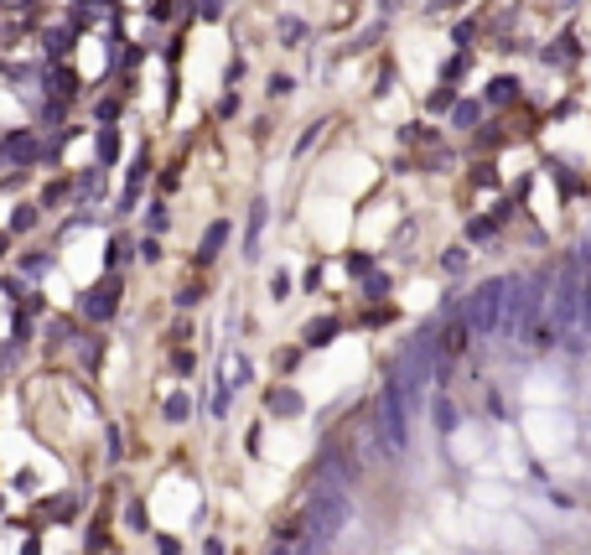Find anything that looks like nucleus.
Listing matches in <instances>:
<instances>
[{"mask_svg":"<svg viewBox=\"0 0 591 555\" xmlns=\"http://www.w3.org/2000/svg\"><path fill=\"white\" fill-rule=\"evenodd\" d=\"M348 499H343V488L337 483H322L317 493L307 499V540H322L327 545L332 534H343V525H348Z\"/></svg>","mask_w":591,"mask_h":555,"instance_id":"1","label":"nucleus"},{"mask_svg":"<svg viewBox=\"0 0 591 555\" xmlns=\"http://www.w3.org/2000/svg\"><path fill=\"white\" fill-rule=\"evenodd\" d=\"M503 291H509V280H483L462 323L477 327V332H498L503 327Z\"/></svg>","mask_w":591,"mask_h":555,"instance_id":"2","label":"nucleus"},{"mask_svg":"<svg viewBox=\"0 0 591 555\" xmlns=\"http://www.w3.org/2000/svg\"><path fill=\"white\" fill-rule=\"evenodd\" d=\"M115 312H119V276H104L99 286L83 291V317L89 323H110Z\"/></svg>","mask_w":591,"mask_h":555,"instance_id":"3","label":"nucleus"},{"mask_svg":"<svg viewBox=\"0 0 591 555\" xmlns=\"http://www.w3.org/2000/svg\"><path fill=\"white\" fill-rule=\"evenodd\" d=\"M223 244H229V218H218V224H208V234H203V244H197V265H214Z\"/></svg>","mask_w":591,"mask_h":555,"instance_id":"4","label":"nucleus"},{"mask_svg":"<svg viewBox=\"0 0 591 555\" xmlns=\"http://www.w3.org/2000/svg\"><path fill=\"white\" fill-rule=\"evenodd\" d=\"M581 58V42H576V31H566V37H555V42L544 47V63H561V68H570Z\"/></svg>","mask_w":591,"mask_h":555,"instance_id":"5","label":"nucleus"},{"mask_svg":"<svg viewBox=\"0 0 591 555\" xmlns=\"http://www.w3.org/2000/svg\"><path fill=\"white\" fill-rule=\"evenodd\" d=\"M337 327H343L337 317H317V323L301 327V343H307V348H327L332 338H337Z\"/></svg>","mask_w":591,"mask_h":555,"instance_id":"6","label":"nucleus"},{"mask_svg":"<svg viewBox=\"0 0 591 555\" xmlns=\"http://www.w3.org/2000/svg\"><path fill=\"white\" fill-rule=\"evenodd\" d=\"M265 411H270V416H285V420L301 416V394L296 390H270L265 394Z\"/></svg>","mask_w":591,"mask_h":555,"instance_id":"7","label":"nucleus"},{"mask_svg":"<svg viewBox=\"0 0 591 555\" xmlns=\"http://www.w3.org/2000/svg\"><path fill=\"white\" fill-rule=\"evenodd\" d=\"M260 234H265V198H255V209H249V260H260Z\"/></svg>","mask_w":591,"mask_h":555,"instance_id":"8","label":"nucleus"},{"mask_svg":"<svg viewBox=\"0 0 591 555\" xmlns=\"http://www.w3.org/2000/svg\"><path fill=\"white\" fill-rule=\"evenodd\" d=\"M519 78H493V84H488V104H514V99H519Z\"/></svg>","mask_w":591,"mask_h":555,"instance_id":"9","label":"nucleus"},{"mask_svg":"<svg viewBox=\"0 0 591 555\" xmlns=\"http://www.w3.org/2000/svg\"><path fill=\"white\" fill-rule=\"evenodd\" d=\"M162 411H166V420H171V426H182V420L192 416V400H188V394H171Z\"/></svg>","mask_w":591,"mask_h":555,"instance_id":"10","label":"nucleus"},{"mask_svg":"<svg viewBox=\"0 0 591 555\" xmlns=\"http://www.w3.org/2000/svg\"><path fill=\"white\" fill-rule=\"evenodd\" d=\"M451 104H457V93H451V84H436V89L426 93V110H431V115H436V110H451Z\"/></svg>","mask_w":591,"mask_h":555,"instance_id":"11","label":"nucleus"},{"mask_svg":"<svg viewBox=\"0 0 591 555\" xmlns=\"http://www.w3.org/2000/svg\"><path fill=\"white\" fill-rule=\"evenodd\" d=\"M115 156H119V136H115V130H99V162L110 166Z\"/></svg>","mask_w":591,"mask_h":555,"instance_id":"12","label":"nucleus"},{"mask_svg":"<svg viewBox=\"0 0 591 555\" xmlns=\"http://www.w3.org/2000/svg\"><path fill=\"white\" fill-rule=\"evenodd\" d=\"M477 119H483V104H457L451 125H457V130H467V125H477Z\"/></svg>","mask_w":591,"mask_h":555,"instance_id":"13","label":"nucleus"},{"mask_svg":"<svg viewBox=\"0 0 591 555\" xmlns=\"http://www.w3.org/2000/svg\"><path fill=\"white\" fill-rule=\"evenodd\" d=\"M441 270H447V276H457V270H467V250H462V244H451L447 255H441Z\"/></svg>","mask_w":591,"mask_h":555,"instance_id":"14","label":"nucleus"},{"mask_svg":"<svg viewBox=\"0 0 591 555\" xmlns=\"http://www.w3.org/2000/svg\"><path fill=\"white\" fill-rule=\"evenodd\" d=\"M145 224H151V234H162L166 224H171V209H166V203H151V218H145Z\"/></svg>","mask_w":591,"mask_h":555,"instance_id":"15","label":"nucleus"},{"mask_svg":"<svg viewBox=\"0 0 591 555\" xmlns=\"http://www.w3.org/2000/svg\"><path fill=\"white\" fill-rule=\"evenodd\" d=\"M197 301H203V280H192V286L177 291V306H197Z\"/></svg>","mask_w":591,"mask_h":555,"instance_id":"16","label":"nucleus"},{"mask_svg":"<svg viewBox=\"0 0 591 555\" xmlns=\"http://www.w3.org/2000/svg\"><path fill=\"white\" fill-rule=\"evenodd\" d=\"M291 89H296V84H291V73H275V78H270V89H265V93H270V99H285Z\"/></svg>","mask_w":591,"mask_h":555,"instance_id":"17","label":"nucleus"},{"mask_svg":"<svg viewBox=\"0 0 591 555\" xmlns=\"http://www.w3.org/2000/svg\"><path fill=\"white\" fill-rule=\"evenodd\" d=\"M171 369H177V374H192V369H197V358H192V348H188V353H182V348L171 353Z\"/></svg>","mask_w":591,"mask_h":555,"instance_id":"18","label":"nucleus"},{"mask_svg":"<svg viewBox=\"0 0 591 555\" xmlns=\"http://www.w3.org/2000/svg\"><path fill=\"white\" fill-rule=\"evenodd\" d=\"M229 115H239V93H234V89L218 99V119H229Z\"/></svg>","mask_w":591,"mask_h":555,"instance_id":"19","label":"nucleus"},{"mask_svg":"<svg viewBox=\"0 0 591 555\" xmlns=\"http://www.w3.org/2000/svg\"><path fill=\"white\" fill-rule=\"evenodd\" d=\"M37 224V209H16V218H11V229H31Z\"/></svg>","mask_w":591,"mask_h":555,"instance_id":"20","label":"nucleus"},{"mask_svg":"<svg viewBox=\"0 0 591 555\" xmlns=\"http://www.w3.org/2000/svg\"><path fill=\"white\" fill-rule=\"evenodd\" d=\"M141 260L145 265H156V260H162V244H156V239H141Z\"/></svg>","mask_w":591,"mask_h":555,"instance_id":"21","label":"nucleus"},{"mask_svg":"<svg viewBox=\"0 0 591 555\" xmlns=\"http://www.w3.org/2000/svg\"><path fill=\"white\" fill-rule=\"evenodd\" d=\"M348 270H354V276H369V270H374V260H369V255H348Z\"/></svg>","mask_w":591,"mask_h":555,"instance_id":"22","label":"nucleus"},{"mask_svg":"<svg viewBox=\"0 0 591 555\" xmlns=\"http://www.w3.org/2000/svg\"><path fill=\"white\" fill-rule=\"evenodd\" d=\"M156 551H162V555H182V540H177V534H162V540H156Z\"/></svg>","mask_w":591,"mask_h":555,"instance_id":"23","label":"nucleus"},{"mask_svg":"<svg viewBox=\"0 0 591 555\" xmlns=\"http://www.w3.org/2000/svg\"><path fill=\"white\" fill-rule=\"evenodd\" d=\"M270 291H275V301H285V291H291V276H281V270H275V276H270Z\"/></svg>","mask_w":591,"mask_h":555,"instance_id":"24","label":"nucleus"},{"mask_svg":"<svg viewBox=\"0 0 591 555\" xmlns=\"http://www.w3.org/2000/svg\"><path fill=\"white\" fill-rule=\"evenodd\" d=\"M125 519H130L136 530H145V509H141V504H130V509H125Z\"/></svg>","mask_w":591,"mask_h":555,"instance_id":"25","label":"nucleus"},{"mask_svg":"<svg viewBox=\"0 0 591 555\" xmlns=\"http://www.w3.org/2000/svg\"><path fill=\"white\" fill-rule=\"evenodd\" d=\"M404 0H378V11H400Z\"/></svg>","mask_w":591,"mask_h":555,"instance_id":"26","label":"nucleus"},{"mask_svg":"<svg viewBox=\"0 0 591 555\" xmlns=\"http://www.w3.org/2000/svg\"><path fill=\"white\" fill-rule=\"evenodd\" d=\"M587 317H591V280H587Z\"/></svg>","mask_w":591,"mask_h":555,"instance_id":"27","label":"nucleus"}]
</instances>
